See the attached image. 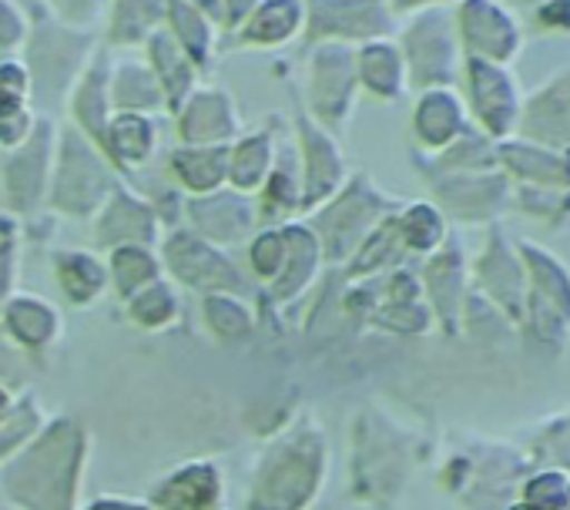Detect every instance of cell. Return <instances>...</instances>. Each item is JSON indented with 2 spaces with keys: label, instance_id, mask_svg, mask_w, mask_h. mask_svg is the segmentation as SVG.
I'll list each match as a JSON object with an SVG mask.
<instances>
[{
  "label": "cell",
  "instance_id": "6da1fadb",
  "mask_svg": "<svg viewBox=\"0 0 570 510\" xmlns=\"http://www.w3.org/2000/svg\"><path fill=\"white\" fill-rule=\"evenodd\" d=\"M28 11V41H24V65L31 75V95L41 101H58L71 95L85 68L101 48L98 31H81L58 21L41 0H21Z\"/></svg>",
  "mask_w": 570,
  "mask_h": 510
},
{
  "label": "cell",
  "instance_id": "7a4b0ae2",
  "mask_svg": "<svg viewBox=\"0 0 570 510\" xmlns=\"http://www.w3.org/2000/svg\"><path fill=\"white\" fill-rule=\"evenodd\" d=\"M306 31V0H262L252 18L222 38V51H272Z\"/></svg>",
  "mask_w": 570,
  "mask_h": 510
},
{
  "label": "cell",
  "instance_id": "3957f363",
  "mask_svg": "<svg viewBox=\"0 0 570 510\" xmlns=\"http://www.w3.org/2000/svg\"><path fill=\"white\" fill-rule=\"evenodd\" d=\"M175 115H178V135L181 141H188V148L225 145L238 125L235 101L222 85H198Z\"/></svg>",
  "mask_w": 570,
  "mask_h": 510
},
{
  "label": "cell",
  "instance_id": "277c9868",
  "mask_svg": "<svg viewBox=\"0 0 570 510\" xmlns=\"http://www.w3.org/2000/svg\"><path fill=\"white\" fill-rule=\"evenodd\" d=\"M105 185H108V171L98 161V155L91 151V145L81 141L75 131H65L58 182H55V202L71 208V212H81L101 198Z\"/></svg>",
  "mask_w": 570,
  "mask_h": 510
},
{
  "label": "cell",
  "instance_id": "5b68a950",
  "mask_svg": "<svg viewBox=\"0 0 570 510\" xmlns=\"http://www.w3.org/2000/svg\"><path fill=\"white\" fill-rule=\"evenodd\" d=\"M380 31V14L370 0H306V41H353Z\"/></svg>",
  "mask_w": 570,
  "mask_h": 510
},
{
  "label": "cell",
  "instance_id": "8992f818",
  "mask_svg": "<svg viewBox=\"0 0 570 510\" xmlns=\"http://www.w3.org/2000/svg\"><path fill=\"white\" fill-rule=\"evenodd\" d=\"M168 0H108L98 38L108 51H135L165 28Z\"/></svg>",
  "mask_w": 570,
  "mask_h": 510
},
{
  "label": "cell",
  "instance_id": "52a82bcc",
  "mask_svg": "<svg viewBox=\"0 0 570 510\" xmlns=\"http://www.w3.org/2000/svg\"><path fill=\"white\" fill-rule=\"evenodd\" d=\"M141 58L148 61V68L155 71V78H158V85H161L165 108H168V111H178V108L188 101V95L198 88L202 71L195 68V61L178 48V41H175L165 28L155 31V35L145 41Z\"/></svg>",
  "mask_w": 570,
  "mask_h": 510
},
{
  "label": "cell",
  "instance_id": "ba28073f",
  "mask_svg": "<svg viewBox=\"0 0 570 510\" xmlns=\"http://www.w3.org/2000/svg\"><path fill=\"white\" fill-rule=\"evenodd\" d=\"M108 75H111V51L101 45L98 55L91 58V65L85 68V75L78 78V85L68 95L71 115L81 125V131L95 141L105 145V131H108V108H111V95H108Z\"/></svg>",
  "mask_w": 570,
  "mask_h": 510
},
{
  "label": "cell",
  "instance_id": "9c48e42d",
  "mask_svg": "<svg viewBox=\"0 0 570 510\" xmlns=\"http://www.w3.org/2000/svg\"><path fill=\"white\" fill-rule=\"evenodd\" d=\"M165 31L178 41V48L195 61L202 75L212 71L215 58L222 55V31L202 8L188 4V0H168Z\"/></svg>",
  "mask_w": 570,
  "mask_h": 510
},
{
  "label": "cell",
  "instance_id": "30bf717a",
  "mask_svg": "<svg viewBox=\"0 0 570 510\" xmlns=\"http://www.w3.org/2000/svg\"><path fill=\"white\" fill-rule=\"evenodd\" d=\"M108 95H111V108L131 111V115H151V111L165 108L161 85H158L155 71L148 68V61L138 55L111 58Z\"/></svg>",
  "mask_w": 570,
  "mask_h": 510
},
{
  "label": "cell",
  "instance_id": "8fae6325",
  "mask_svg": "<svg viewBox=\"0 0 570 510\" xmlns=\"http://www.w3.org/2000/svg\"><path fill=\"white\" fill-rule=\"evenodd\" d=\"M105 148L128 165H138L151 155L155 148V121L151 115H131V111H118L108 121L105 131Z\"/></svg>",
  "mask_w": 570,
  "mask_h": 510
},
{
  "label": "cell",
  "instance_id": "7c38bea8",
  "mask_svg": "<svg viewBox=\"0 0 570 510\" xmlns=\"http://www.w3.org/2000/svg\"><path fill=\"white\" fill-rule=\"evenodd\" d=\"M175 175L191 188V192H212L228 178V148L225 145H208V148H181L171 158Z\"/></svg>",
  "mask_w": 570,
  "mask_h": 510
},
{
  "label": "cell",
  "instance_id": "4fadbf2b",
  "mask_svg": "<svg viewBox=\"0 0 570 510\" xmlns=\"http://www.w3.org/2000/svg\"><path fill=\"white\" fill-rule=\"evenodd\" d=\"M268 168V138L248 135L228 151V178L235 185H255Z\"/></svg>",
  "mask_w": 570,
  "mask_h": 510
},
{
  "label": "cell",
  "instance_id": "5bb4252c",
  "mask_svg": "<svg viewBox=\"0 0 570 510\" xmlns=\"http://www.w3.org/2000/svg\"><path fill=\"white\" fill-rule=\"evenodd\" d=\"M28 11L21 0H0V58H18L28 41Z\"/></svg>",
  "mask_w": 570,
  "mask_h": 510
},
{
  "label": "cell",
  "instance_id": "9a60e30c",
  "mask_svg": "<svg viewBox=\"0 0 570 510\" xmlns=\"http://www.w3.org/2000/svg\"><path fill=\"white\" fill-rule=\"evenodd\" d=\"M41 4L65 24L81 31H98L108 11V0H41Z\"/></svg>",
  "mask_w": 570,
  "mask_h": 510
},
{
  "label": "cell",
  "instance_id": "2e32d148",
  "mask_svg": "<svg viewBox=\"0 0 570 510\" xmlns=\"http://www.w3.org/2000/svg\"><path fill=\"white\" fill-rule=\"evenodd\" d=\"M0 95L11 101H24L31 98V75L28 65L21 58H0Z\"/></svg>",
  "mask_w": 570,
  "mask_h": 510
},
{
  "label": "cell",
  "instance_id": "e0dca14e",
  "mask_svg": "<svg viewBox=\"0 0 570 510\" xmlns=\"http://www.w3.org/2000/svg\"><path fill=\"white\" fill-rule=\"evenodd\" d=\"M262 4V0H218V28H222V38H228L232 31H238L252 11Z\"/></svg>",
  "mask_w": 570,
  "mask_h": 510
},
{
  "label": "cell",
  "instance_id": "ac0fdd59",
  "mask_svg": "<svg viewBox=\"0 0 570 510\" xmlns=\"http://www.w3.org/2000/svg\"><path fill=\"white\" fill-rule=\"evenodd\" d=\"M188 4H195V8H202L215 24H218V0H188ZM222 31V28H218Z\"/></svg>",
  "mask_w": 570,
  "mask_h": 510
}]
</instances>
